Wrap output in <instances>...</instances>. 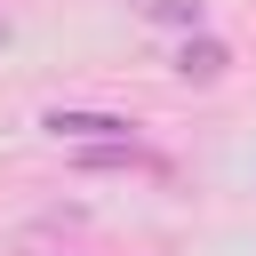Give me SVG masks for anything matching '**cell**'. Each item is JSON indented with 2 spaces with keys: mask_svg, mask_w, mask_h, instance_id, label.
Returning a JSON list of instances; mask_svg holds the SVG:
<instances>
[{
  "mask_svg": "<svg viewBox=\"0 0 256 256\" xmlns=\"http://www.w3.org/2000/svg\"><path fill=\"white\" fill-rule=\"evenodd\" d=\"M40 128H48L56 144H120V136H136V120H120V112H64V104H56Z\"/></svg>",
  "mask_w": 256,
  "mask_h": 256,
  "instance_id": "obj_1",
  "label": "cell"
},
{
  "mask_svg": "<svg viewBox=\"0 0 256 256\" xmlns=\"http://www.w3.org/2000/svg\"><path fill=\"white\" fill-rule=\"evenodd\" d=\"M224 72H232V48H224L216 32H184V48H176V80H200V88H208V80H224Z\"/></svg>",
  "mask_w": 256,
  "mask_h": 256,
  "instance_id": "obj_2",
  "label": "cell"
},
{
  "mask_svg": "<svg viewBox=\"0 0 256 256\" xmlns=\"http://www.w3.org/2000/svg\"><path fill=\"white\" fill-rule=\"evenodd\" d=\"M152 24H176V32H200V0H144Z\"/></svg>",
  "mask_w": 256,
  "mask_h": 256,
  "instance_id": "obj_3",
  "label": "cell"
}]
</instances>
